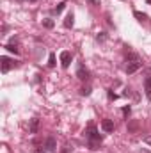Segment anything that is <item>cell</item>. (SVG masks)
I'll use <instances>...</instances> for the list:
<instances>
[{"mask_svg":"<svg viewBox=\"0 0 151 153\" xmlns=\"http://www.w3.org/2000/svg\"><path fill=\"white\" fill-rule=\"evenodd\" d=\"M85 135H87V139H89V148H91V150H98V146L101 144V135L98 134V130H96V126H94L93 123L89 125Z\"/></svg>","mask_w":151,"mask_h":153,"instance_id":"6da1fadb","label":"cell"},{"mask_svg":"<svg viewBox=\"0 0 151 153\" xmlns=\"http://www.w3.org/2000/svg\"><path fill=\"white\" fill-rule=\"evenodd\" d=\"M0 66H2V73H7L11 68H14V66H16V62L4 55V57H0Z\"/></svg>","mask_w":151,"mask_h":153,"instance_id":"7a4b0ae2","label":"cell"},{"mask_svg":"<svg viewBox=\"0 0 151 153\" xmlns=\"http://www.w3.org/2000/svg\"><path fill=\"white\" fill-rule=\"evenodd\" d=\"M71 61H73V55H71V52H68V50L61 52V66H62V68H70Z\"/></svg>","mask_w":151,"mask_h":153,"instance_id":"3957f363","label":"cell"},{"mask_svg":"<svg viewBox=\"0 0 151 153\" xmlns=\"http://www.w3.org/2000/svg\"><path fill=\"white\" fill-rule=\"evenodd\" d=\"M139 68H142V61H141V59L132 61V62H128V66H126V73H128V75H132V73H135Z\"/></svg>","mask_w":151,"mask_h":153,"instance_id":"277c9868","label":"cell"},{"mask_svg":"<svg viewBox=\"0 0 151 153\" xmlns=\"http://www.w3.org/2000/svg\"><path fill=\"white\" fill-rule=\"evenodd\" d=\"M76 76H78L80 80H84V82H85V80H89V78H91V73H89V70H87L85 66H82V64H80V66H78V70H76Z\"/></svg>","mask_w":151,"mask_h":153,"instance_id":"5b68a950","label":"cell"},{"mask_svg":"<svg viewBox=\"0 0 151 153\" xmlns=\"http://www.w3.org/2000/svg\"><path fill=\"white\" fill-rule=\"evenodd\" d=\"M101 130L107 132V134L114 132V121L112 119H103V121H101Z\"/></svg>","mask_w":151,"mask_h":153,"instance_id":"8992f818","label":"cell"},{"mask_svg":"<svg viewBox=\"0 0 151 153\" xmlns=\"http://www.w3.org/2000/svg\"><path fill=\"white\" fill-rule=\"evenodd\" d=\"M44 148H46L48 152H55V150H57V143H55V139H53V137H46V141H44Z\"/></svg>","mask_w":151,"mask_h":153,"instance_id":"52a82bcc","label":"cell"},{"mask_svg":"<svg viewBox=\"0 0 151 153\" xmlns=\"http://www.w3.org/2000/svg\"><path fill=\"white\" fill-rule=\"evenodd\" d=\"M38 128H39V119H38V117L30 119V126H29V132H30V134H38Z\"/></svg>","mask_w":151,"mask_h":153,"instance_id":"ba28073f","label":"cell"},{"mask_svg":"<svg viewBox=\"0 0 151 153\" xmlns=\"http://www.w3.org/2000/svg\"><path fill=\"white\" fill-rule=\"evenodd\" d=\"M73 23H75V16H73V13H70V14L66 16V20H64V27H66V29H71Z\"/></svg>","mask_w":151,"mask_h":153,"instance_id":"9c48e42d","label":"cell"},{"mask_svg":"<svg viewBox=\"0 0 151 153\" xmlns=\"http://www.w3.org/2000/svg\"><path fill=\"white\" fill-rule=\"evenodd\" d=\"M4 48H5L7 52H11V53H16V55L20 53V48H18V45H16V43H9V45H5Z\"/></svg>","mask_w":151,"mask_h":153,"instance_id":"30bf717a","label":"cell"},{"mask_svg":"<svg viewBox=\"0 0 151 153\" xmlns=\"http://www.w3.org/2000/svg\"><path fill=\"white\" fill-rule=\"evenodd\" d=\"M144 89H146V96L151 100V75L144 80Z\"/></svg>","mask_w":151,"mask_h":153,"instance_id":"8fae6325","label":"cell"},{"mask_svg":"<svg viewBox=\"0 0 151 153\" xmlns=\"http://www.w3.org/2000/svg\"><path fill=\"white\" fill-rule=\"evenodd\" d=\"M133 16H135L139 22H146V20H148V14H144V13H141V11H133Z\"/></svg>","mask_w":151,"mask_h":153,"instance_id":"7c38bea8","label":"cell"},{"mask_svg":"<svg viewBox=\"0 0 151 153\" xmlns=\"http://www.w3.org/2000/svg\"><path fill=\"white\" fill-rule=\"evenodd\" d=\"M43 27H44V29H53V27H55V22L50 20V18H46V20H43Z\"/></svg>","mask_w":151,"mask_h":153,"instance_id":"4fadbf2b","label":"cell"},{"mask_svg":"<svg viewBox=\"0 0 151 153\" xmlns=\"http://www.w3.org/2000/svg\"><path fill=\"white\" fill-rule=\"evenodd\" d=\"M66 5H68L66 2H61V4H57V7H55V13H57V14H59V13H62V11L66 9Z\"/></svg>","mask_w":151,"mask_h":153,"instance_id":"5bb4252c","label":"cell"},{"mask_svg":"<svg viewBox=\"0 0 151 153\" xmlns=\"http://www.w3.org/2000/svg\"><path fill=\"white\" fill-rule=\"evenodd\" d=\"M57 62H55V53H50V57H48V66L50 68H53Z\"/></svg>","mask_w":151,"mask_h":153,"instance_id":"9a60e30c","label":"cell"},{"mask_svg":"<svg viewBox=\"0 0 151 153\" xmlns=\"http://www.w3.org/2000/svg\"><path fill=\"white\" fill-rule=\"evenodd\" d=\"M80 94H82V96H89V94H91V87H82V89H80Z\"/></svg>","mask_w":151,"mask_h":153,"instance_id":"2e32d148","label":"cell"},{"mask_svg":"<svg viewBox=\"0 0 151 153\" xmlns=\"http://www.w3.org/2000/svg\"><path fill=\"white\" fill-rule=\"evenodd\" d=\"M137 59H139V55H137V53H130V55L126 57V61H128V62H132V61H137Z\"/></svg>","mask_w":151,"mask_h":153,"instance_id":"e0dca14e","label":"cell"},{"mask_svg":"<svg viewBox=\"0 0 151 153\" xmlns=\"http://www.w3.org/2000/svg\"><path fill=\"white\" fill-rule=\"evenodd\" d=\"M130 112H132V109H130V105H126V107H123V114H124V117H128V116H130Z\"/></svg>","mask_w":151,"mask_h":153,"instance_id":"ac0fdd59","label":"cell"},{"mask_svg":"<svg viewBox=\"0 0 151 153\" xmlns=\"http://www.w3.org/2000/svg\"><path fill=\"white\" fill-rule=\"evenodd\" d=\"M87 4H89V5H93V7H96V5H100V4H101V0H87Z\"/></svg>","mask_w":151,"mask_h":153,"instance_id":"d6986e66","label":"cell"},{"mask_svg":"<svg viewBox=\"0 0 151 153\" xmlns=\"http://www.w3.org/2000/svg\"><path fill=\"white\" fill-rule=\"evenodd\" d=\"M128 128H130L132 132H135V130H137V123H135V121H133V123H130V126H128Z\"/></svg>","mask_w":151,"mask_h":153,"instance_id":"ffe728a7","label":"cell"},{"mask_svg":"<svg viewBox=\"0 0 151 153\" xmlns=\"http://www.w3.org/2000/svg\"><path fill=\"white\" fill-rule=\"evenodd\" d=\"M109 98H110V100H117V94L112 93V91H109Z\"/></svg>","mask_w":151,"mask_h":153,"instance_id":"44dd1931","label":"cell"},{"mask_svg":"<svg viewBox=\"0 0 151 153\" xmlns=\"http://www.w3.org/2000/svg\"><path fill=\"white\" fill-rule=\"evenodd\" d=\"M96 39H98V41H103V39H105V32H100V34L96 36Z\"/></svg>","mask_w":151,"mask_h":153,"instance_id":"7402d4cb","label":"cell"},{"mask_svg":"<svg viewBox=\"0 0 151 153\" xmlns=\"http://www.w3.org/2000/svg\"><path fill=\"white\" fill-rule=\"evenodd\" d=\"M34 153H48V150H43V148H36Z\"/></svg>","mask_w":151,"mask_h":153,"instance_id":"603a6c76","label":"cell"},{"mask_svg":"<svg viewBox=\"0 0 151 153\" xmlns=\"http://www.w3.org/2000/svg\"><path fill=\"white\" fill-rule=\"evenodd\" d=\"M144 143H146V144H150V146H151V135H146V137H144Z\"/></svg>","mask_w":151,"mask_h":153,"instance_id":"cb8c5ba5","label":"cell"},{"mask_svg":"<svg viewBox=\"0 0 151 153\" xmlns=\"http://www.w3.org/2000/svg\"><path fill=\"white\" fill-rule=\"evenodd\" d=\"M29 2H36V0H29Z\"/></svg>","mask_w":151,"mask_h":153,"instance_id":"d4e9b609","label":"cell"},{"mask_svg":"<svg viewBox=\"0 0 151 153\" xmlns=\"http://www.w3.org/2000/svg\"><path fill=\"white\" fill-rule=\"evenodd\" d=\"M148 4H151V0H148Z\"/></svg>","mask_w":151,"mask_h":153,"instance_id":"484cf974","label":"cell"}]
</instances>
